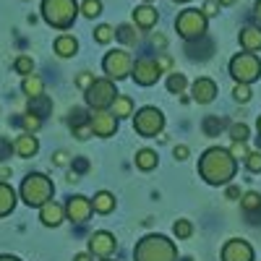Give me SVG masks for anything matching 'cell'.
<instances>
[{
  "label": "cell",
  "mask_w": 261,
  "mask_h": 261,
  "mask_svg": "<svg viewBox=\"0 0 261 261\" xmlns=\"http://www.w3.org/2000/svg\"><path fill=\"white\" fill-rule=\"evenodd\" d=\"M238 172V160L230 154V149L209 146L199 157V175L209 186H227Z\"/></svg>",
  "instance_id": "1"
},
{
  "label": "cell",
  "mask_w": 261,
  "mask_h": 261,
  "mask_svg": "<svg viewBox=\"0 0 261 261\" xmlns=\"http://www.w3.org/2000/svg\"><path fill=\"white\" fill-rule=\"evenodd\" d=\"M134 261H178V248L165 235H146L134 248Z\"/></svg>",
  "instance_id": "2"
},
{
  "label": "cell",
  "mask_w": 261,
  "mask_h": 261,
  "mask_svg": "<svg viewBox=\"0 0 261 261\" xmlns=\"http://www.w3.org/2000/svg\"><path fill=\"white\" fill-rule=\"evenodd\" d=\"M42 18L53 29H71L76 16L81 13V6L76 0H42Z\"/></svg>",
  "instance_id": "3"
},
{
  "label": "cell",
  "mask_w": 261,
  "mask_h": 261,
  "mask_svg": "<svg viewBox=\"0 0 261 261\" xmlns=\"http://www.w3.org/2000/svg\"><path fill=\"white\" fill-rule=\"evenodd\" d=\"M18 193H21V201H24L27 206H37L39 209L45 201L53 199L55 186H53V180L45 175V172H29V175L21 180Z\"/></svg>",
  "instance_id": "4"
},
{
  "label": "cell",
  "mask_w": 261,
  "mask_h": 261,
  "mask_svg": "<svg viewBox=\"0 0 261 261\" xmlns=\"http://www.w3.org/2000/svg\"><path fill=\"white\" fill-rule=\"evenodd\" d=\"M230 76L235 79V84H253L261 79V60L256 53H238L230 60Z\"/></svg>",
  "instance_id": "5"
},
{
  "label": "cell",
  "mask_w": 261,
  "mask_h": 261,
  "mask_svg": "<svg viewBox=\"0 0 261 261\" xmlns=\"http://www.w3.org/2000/svg\"><path fill=\"white\" fill-rule=\"evenodd\" d=\"M115 97L118 92H115L113 79H94L89 89H84V99L92 110H110Z\"/></svg>",
  "instance_id": "6"
},
{
  "label": "cell",
  "mask_w": 261,
  "mask_h": 261,
  "mask_svg": "<svg viewBox=\"0 0 261 261\" xmlns=\"http://www.w3.org/2000/svg\"><path fill=\"white\" fill-rule=\"evenodd\" d=\"M175 29L186 42L206 37V16H204V11H199V8L180 11V16L175 18Z\"/></svg>",
  "instance_id": "7"
},
{
  "label": "cell",
  "mask_w": 261,
  "mask_h": 261,
  "mask_svg": "<svg viewBox=\"0 0 261 261\" xmlns=\"http://www.w3.org/2000/svg\"><path fill=\"white\" fill-rule=\"evenodd\" d=\"M165 128V115L157 107H141V110L134 115V130L144 139H154L162 134Z\"/></svg>",
  "instance_id": "8"
},
{
  "label": "cell",
  "mask_w": 261,
  "mask_h": 261,
  "mask_svg": "<svg viewBox=\"0 0 261 261\" xmlns=\"http://www.w3.org/2000/svg\"><path fill=\"white\" fill-rule=\"evenodd\" d=\"M102 68H105L107 79L120 81V79L130 76V68H134V58H130V53L123 50V47L110 50V53L105 55V60H102Z\"/></svg>",
  "instance_id": "9"
},
{
  "label": "cell",
  "mask_w": 261,
  "mask_h": 261,
  "mask_svg": "<svg viewBox=\"0 0 261 261\" xmlns=\"http://www.w3.org/2000/svg\"><path fill=\"white\" fill-rule=\"evenodd\" d=\"M162 76V68H160V63L157 60H151V58H141L134 63V68H130V79H134L139 86H154Z\"/></svg>",
  "instance_id": "10"
},
{
  "label": "cell",
  "mask_w": 261,
  "mask_h": 261,
  "mask_svg": "<svg viewBox=\"0 0 261 261\" xmlns=\"http://www.w3.org/2000/svg\"><path fill=\"white\" fill-rule=\"evenodd\" d=\"M86 251H89L92 256H97V258H110L118 251V241H115L113 232L97 230V232L89 235V241H86Z\"/></svg>",
  "instance_id": "11"
},
{
  "label": "cell",
  "mask_w": 261,
  "mask_h": 261,
  "mask_svg": "<svg viewBox=\"0 0 261 261\" xmlns=\"http://www.w3.org/2000/svg\"><path fill=\"white\" fill-rule=\"evenodd\" d=\"M89 125L94 130V136L110 139V136H115V130H118V118L113 115V110L110 113H107V110H94L89 115Z\"/></svg>",
  "instance_id": "12"
},
{
  "label": "cell",
  "mask_w": 261,
  "mask_h": 261,
  "mask_svg": "<svg viewBox=\"0 0 261 261\" xmlns=\"http://www.w3.org/2000/svg\"><path fill=\"white\" fill-rule=\"evenodd\" d=\"M92 212H94L92 199H86V196H71V199L65 201V220H71V222L84 225L92 217Z\"/></svg>",
  "instance_id": "13"
},
{
  "label": "cell",
  "mask_w": 261,
  "mask_h": 261,
  "mask_svg": "<svg viewBox=\"0 0 261 261\" xmlns=\"http://www.w3.org/2000/svg\"><path fill=\"white\" fill-rule=\"evenodd\" d=\"M222 261H253V248L243 238H230L222 246Z\"/></svg>",
  "instance_id": "14"
},
{
  "label": "cell",
  "mask_w": 261,
  "mask_h": 261,
  "mask_svg": "<svg viewBox=\"0 0 261 261\" xmlns=\"http://www.w3.org/2000/svg\"><path fill=\"white\" fill-rule=\"evenodd\" d=\"M65 220V206L58 204V201H45L39 206V222L45 225V227H58L60 222Z\"/></svg>",
  "instance_id": "15"
},
{
  "label": "cell",
  "mask_w": 261,
  "mask_h": 261,
  "mask_svg": "<svg viewBox=\"0 0 261 261\" xmlns=\"http://www.w3.org/2000/svg\"><path fill=\"white\" fill-rule=\"evenodd\" d=\"M191 94H193V102L209 105V102H214V97H217V84H214L212 79L201 76V79H196V81H193Z\"/></svg>",
  "instance_id": "16"
},
{
  "label": "cell",
  "mask_w": 261,
  "mask_h": 261,
  "mask_svg": "<svg viewBox=\"0 0 261 261\" xmlns=\"http://www.w3.org/2000/svg\"><path fill=\"white\" fill-rule=\"evenodd\" d=\"M13 151L21 157V160H29V157H34L37 151H39V141H37V136L34 134H21L16 141H13Z\"/></svg>",
  "instance_id": "17"
},
{
  "label": "cell",
  "mask_w": 261,
  "mask_h": 261,
  "mask_svg": "<svg viewBox=\"0 0 261 261\" xmlns=\"http://www.w3.org/2000/svg\"><path fill=\"white\" fill-rule=\"evenodd\" d=\"M157 8H151L149 3H144V6H136L134 8V24L139 27V29H151L157 24Z\"/></svg>",
  "instance_id": "18"
},
{
  "label": "cell",
  "mask_w": 261,
  "mask_h": 261,
  "mask_svg": "<svg viewBox=\"0 0 261 261\" xmlns=\"http://www.w3.org/2000/svg\"><path fill=\"white\" fill-rule=\"evenodd\" d=\"M241 47L248 53L261 50V27H243L241 29Z\"/></svg>",
  "instance_id": "19"
},
{
  "label": "cell",
  "mask_w": 261,
  "mask_h": 261,
  "mask_svg": "<svg viewBox=\"0 0 261 261\" xmlns=\"http://www.w3.org/2000/svg\"><path fill=\"white\" fill-rule=\"evenodd\" d=\"M16 191L6 183V180H0V217H8L13 209H16Z\"/></svg>",
  "instance_id": "20"
},
{
  "label": "cell",
  "mask_w": 261,
  "mask_h": 261,
  "mask_svg": "<svg viewBox=\"0 0 261 261\" xmlns=\"http://www.w3.org/2000/svg\"><path fill=\"white\" fill-rule=\"evenodd\" d=\"M55 53H58L60 58H73V55L79 53L76 37H73V34H60V37L55 39Z\"/></svg>",
  "instance_id": "21"
},
{
  "label": "cell",
  "mask_w": 261,
  "mask_h": 261,
  "mask_svg": "<svg viewBox=\"0 0 261 261\" xmlns=\"http://www.w3.org/2000/svg\"><path fill=\"white\" fill-rule=\"evenodd\" d=\"M92 209H94L97 214H110V212L115 209V196H113L110 191H99V193H94Z\"/></svg>",
  "instance_id": "22"
},
{
  "label": "cell",
  "mask_w": 261,
  "mask_h": 261,
  "mask_svg": "<svg viewBox=\"0 0 261 261\" xmlns=\"http://www.w3.org/2000/svg\"><path fill=\"white\" fill-rule=\"evenodd\" d=\"M21 92H24L29 99H34L39 94H45V81H42L39 76H34V73H29V76H24V81H21Z\"/></svg>",
  "instance_id": "23"
},
{
  "label": "cell",
  "mask_w": 261,
  "mask_h": 261,
  "mask_svg": "<svg viewBox=\"0 0 261 261\" xmlns=\"http://www.w3.org/2000/svg\"><path fill=\"white\" fill-rule=\"evenodd\" d=\"M134 162H136L139 170L149 172V170H154V167H157L160 157H157V151H154V149H139V151H136V157H134Z\"/></svg>",
  "instance_id": "24"
},
{
  "label": "cell",
  "mask_w": 261,
  "mask_h": 261,
  "mask_svg": "<svg viewBox=\"0 0 261 261\" xmlns=\"http://www.w3.org/2000/svg\"><path fill=\"white\" fill-rule=\"evenodd\" d=\"M113 115L120 120V118H128V115H134V99H130L128 94H118L115 102H113Z\"/></svg>",
  "instance_id": "25"
},
{
  "label": "cell",
  "mask_w": 261,
  "mask_h": 261,
  "mask_svg": "<svg viewBox=\"0 0 261 261\" xmlns=\"http://www.w3.org/2000/svg\"><path fill=\"white\" fill-rule=\"evenodd\" d=\"M29 113H34V115H39V118H47V115L53 113V99H50L47 94H39V97L29 99Z\"/></svg>",
  "instance_id": "26"
},
{
  "label": "cell",
  "mask_w": 261,
  "mask_h": 261,
  "mask_svg": "<svg viewBox=\"0 0 261 261\" xmlns=\"http://www.w3.org/2000/svg\"><path fill=\"white\" fill-rule=\"evenodd\" d=\"M241 209H243L248 217H253L256 212H261V193H256V191L243 193V196H241Z\"/></svg>",
  "instance_id": "27"
},
{
  "label": "cell",
  "mask_w": 261,
  "mask_h": 261,
  "mask_svg": "<svg viewBox=\"0 0 261 261\" xmlns=\"http://www.w3.org/2000/svg\"><path fill=\"white\" fill-rule=\"evenodd\" d=\"M225 128V120L220 115H206L201 120V130H204V136H220V130Z\"/></svg>",
  "instance_id": "28"
},
{
  "label": "cell",
  "mask_w": 261,
  "mask_h": 261,
  "mask_svg": "<svg viewBox=\"0 0 261 261\" xmlns=\"http://www.w3.org/2000/svg\"><path fill=\"white\" fill-rule=\"evenodd\" d=\"M186 86H188V81H186L183 73H170L167 76V92L170 94H183Z\"/></svg>",
  "instance_id": "29"
},
{
  "label": "cell",
  "mask_w": 261,
  "mask_h": 261,
  "mask_svg": "<svg viewBox=\"0 0 261 261\" xmlns=\"http://www.w3.org/2000/svg\"><path fill=\"white\" fill-rule=\"evenodd\" d=\"M115 37L123 42V45H136V42H139V32H136L134 27H130V24H123V27H118Z\"/></svg>",
  "instance_id": "30"
},
{
  "label": "cell",
  "mask_w": 261,
  "mask_h": 261,
  "mask_svg": "<svg viewBox=\"0 0 261 261\" xmlns=\"http://www.w3.org/2000/svg\"><path fill=\"white\" fill-rule=\"evenodd\" d=\"M115 39V29L107 27V24H99L94 29V42H99V45H110V42Z\"/></svg>",
  "instance_id": "31"
},
{
  "label": "cell",
  "mask_w": 261,
  "mask_h": 261,
  "mask_svg": "<svg viewBox=\"0 0 261 261\" xmlns=\"http://www.w3.org/2000/svg\"><path fill=\"white\" fill-rule=\"evenodd\" d=\"M13 68H16V73H21V76H29V73H34V60H32L29 55H18L16 63H13Z\"/></svg>",
  "instance_id": "32"
},
{
  "label": "cell",
  "mask_w": 261,
  "mask_h": 261,
  "mask_svg": "<svg viewBox=\"0 0 261 261\" xmlns=\"http://www.w3.org/2000/svg\"><path fill=\"white\" fill-rule=\"evenodd\" d=\"M21 128H24L27 134H37V130L42 128V118L34 115V113H27L24 118H21Z\"/></svg>",
  "instance_id": "33"
},
{
  "label": "cell",
  "mask_w": 261,
  "mask_h": 261,
  "mask_svg": "<svg viewBox=\"0 0 261 261\" xmlns=\"http://www.w3.org/2000/svg\"><path fill=\"white\" fill-rule=\"evenodd\" d=\"M81 13L86 18H97L102 13V0H84V3H81Z\"/></svg>",
  "instance_id": "34"
},
{
  "label": "cell",
  "mask_w": 261,
  "mask_h": 261,
  "mask_svg": "<svg viewBox=\"0 0 261 261\" xmlns=\"http://www.w3.org/2000/svg\"><path fill=\"white\" fill-rule=\"evenodd\" d=\"M172 232H175L178 241H186V238L193 235V225H191L188 220H178L175 225H172Z\"/></svg>",
  "instance_id": "35"
},
{
  "label": "cell",
  "mask_w": 261,
  "mask_h": 261,
  "mask_svg": "<svg viewBox=\"0 0 261 261\" xmlns=\"http://www.w3.org/2000/svg\"><path fill=\"white\" fill-rule=\"evenodd\" d=\"M248 134H251V128L246 123H232L230 125V139L232 141H248Z\"/></svg>",
  "instance_id": "36"
},
{
  "label": "cell",
  "mask_w": 261,
  "mask_h": 261,
  "mask_svg": "<svg viewBox=\"0 0 261 261\" xmlns=\"http://www.w3.org/2000/svg\"><path fill=\"white\" fill-rule=\"evenodd\" d=\"M230 154H232L235 160H243V162H246V157L251 154V149H248V144H246V141H232Z\"/></svg>",
  "instance_id": "37"
},
{
  "label": "cell",
  "mask_w": 261,
  "mask_h": 261,
  "mask_svg": "<svg viewBox=\"0 0 261 261\" xmlns=\"http://www.w3.org/2000/svg\"><path fill=\"white\" fill-rule=\"evenodd\" d=\"M232 97H235L238 102H248V99H251V84H235Z\"/></svg>",
  "instance_id": "38"
},
{
  "label": "cell",
  "mask_w": 261,
  "mask_h": 261,
  "mask_svg": "<svg viewBox=\"0 0 261 261\" xmlns=\"http://www.w3.org/2000/svg\"><path fill=\"white\" fill-rule=\"evenodd\" d=\"M246 170L248 172H261V151H251L246 157Z\"/></svg>",
  "instance_id": "39"
},
{
  "label": "cell",
  "mask_w": 261,
  "mask_h": 261,
  "mask_svg": "<svg viewBox=\"0 0 261 261\" xmlns=\"http://www.w3.org/2000/svg\"><path fill=\"white\" fill-rule=\"evenodd\" d=\"M73 136H76L79 141H86L89 136H94V130H92L89 123H81V125H73Z\"/></svg>",
  "instance_id": "40"
},
{
  "label": "cell",
  "mask_w": 261,
  "mask_h": 261,
  "mask_svg": "<svg viewBox=\"0 0 261 261\" xmlns=\"http://www.w3.org/2000/svg\"><path fill=\"white\" fill-rule=\"evenodd\" d=\"M92 81H94V73H89V71H84V73L76 76V86H79V89H89Z\"/></svg>",
  "instance_id": "41"
},
{
  "label": "cell",
  "mask_w": 261,
  "mask_h": 261,
  "mask_svg": "<svg viewBox=\"0 0 261 261\" xmlns=\"http://www.w3.org/2000/svg\"><path fill=\"white\" fill-rule=\"evenodd\" d=\"M86 170H89V162H86L84 157H76L73 160V175H84Z\"/></svg>",
  "instance_id": "42"
},
{
  "label": "cell",
  "mask_w": 261,
  "mask_h": 261,
  "mask_svg": "<svg viewBox=\"0 0 261 261\" xmlns=\"http://www.w3.org/2000/svg\"><path fill=\"white\" fill-rule=\"evenodd\" d=\"M53 165L55 167H65V165H68V151H55V154H53Z\"/></svg>",
  "instance_id": "43"
},
{
  "label": "cell",
  "mask_w": 261,
  "mask_h": 261,
  "mask_svg": "<svg viewBox=\"0 0 261 261\" xmlns=\"http://www.w3.org/2000/svg\"><path fill=\"white\" fill-rule=\"evenodd\" d=\"M11 151H13V144H11V141H6V139H0V160L11 157Z\"/></svg>",
  "instance_id": "44"
},
{
  "label": "cell",
  "mask_w": 261,
  "mask_h": 261,
  "mask_svg": "<svg viewBox=\"0 0 261 261\" xmlns=\"http://www.w3.org/2000/svg\"><path fill=\"white\" fill-rule=\"evenodd\" d=\"M217 11H220V3L217 0H209V3L204 6V16L209 18V16H217Z\"/></svg>",
  "instance_id": "45"
},
{
  "label": "cell",
  "mask_w": 261,
  "mask_h": 261,
  "mask_svg": "<svg viewBox=\"0 0 261 261\" xmlns=\"http://www.w3.org/2000/svg\"><path fill=\"white\" fill-rule=\"evenodd\" d=\"M172 154H175V160H180V162H183V160L188 157V146H183V144H180V146H175V149H172Z\"/></svg>",
  "instance_id": "46"
},
{
  "label": "cell",
  "mask_w": 261,
  "mask_h": 261,
  "mask_svg": "<svg viewBox=\"0 0 261 261\" xmlns=\"http://www.w3.org/2000/svg\"><path fill=\"white\" fill-rule=\"evenodd\" d=\"M227 199H232V201H235V199H241V188L227 183Z\"/></svg>",
  "instance_id": "47"
},
{
  "label": "cell",
  "mask_w": 261,
  "mask_h": 261,
  "mask_svg": "<svg viewBox=\"0 0 261 261\" xmlns=\"http://www.w3.org/2000/svg\"><path fill=\"white\" fill-rule=\"evenodd\" d=\"M73 261H94V256H92L89 251H84V253H76V256H73Z\"/></svg>",
  "instance_id": "48"
},
{
  "label": "cell",
  "mask_w": 261,
  "mask_h": 261,
  "mask_svg": "<svg viewBox=\"0 0 261 261\" xmlns=\"http://www.w3.org/2000/svg\"><path fill=\"white\" fill-rule=\"evenodd\" d=\"M157 63H160V68H162V71H167V68H170V65H172V60H170L167 55H162V58H160Z\"/></svg>",
  "instance_id": "49"
},
{
  "label": "cell",
  "mask_w": 261,
  "mask_h": 261,
  "mask_svg": "<svg viewBox=\"0 0 261 261\" xmlns=\"http://www.w3.org/2000/svg\"><path fill=\"white\" fill-rule=\"evenodd\" d=\"M154 45H157V47H165V45H167V39H165L162 34H154Z\"/></svg>",
  "instance_id": "50"
},
{
  "label": "cell",
  "mask_w": 261,
  "mask_h": 261,
  "mask_svg": "<svg viewBox=\"0 0 261 261\" xmlns=\"http://www.w3.org/2000/svg\"><path fill=\"white\" fill-rule=\"evenodd\" d=\"M11 178V167H0V180H6Z\"/></svg>",
  "instance_id": "51"
},
{
  "label": "cell",
  "mask_w": 261,
  "mask_h": 261,
  "mask_svg": "<svg viewBox=\"0 0 261 261\" xmlns=\"http://www.w3.org/2000/svg\"><path fill=\"white\" fill-rule=\"evenodd\" d=\"M0 261H21L18 256H11V253H3V256H0Z\"/></svg>",
  "instance_id": "52"
},
{
  "label": "cell",
  "mask_w": 261,
  "mask_h": 261,
  "mask_svg": "<svg viewBox=\"0 0 261 261\" xmlns=\"http://www.w3.org/2000/svg\"><path fill=\"white\" fill-rule=\"evenodd\" d=\"M253 13H256V18L261 21V0H256V8H253Z\"/></svg>",
  "instance_id": "53"
},
{
  "label": "cell",
  "mask_w": 261,
  "mask_h": 261,
  "mask_svg": "<svg viewBox=\"0 0 261 261\" xmlns=\"http://www.w3.org/2000/svg\"><path fill=\"white\" fill-rule=\"evenodd\" d=\"M217 3H220V6H232L235 0H217Z\"/></svg>",
  "instance_id": "54"
},
{
  "label": "cell",
  "mask_w": 261,
  "mask_h": 261,
  "mask_svg": "<svg viewBox=\"0 0 261 261\" xmlns=\"http://www.w3.org/2000/svg\"><path fill=\"white\" fill-rule=\"evenodd\" d=\"M256 128H258V136H261V115H258V120H256Z\"/></svg>",
  "instance_id": "55"
},
{
  "label": "cell",
  "mask_w": 261,
  "mask_h": 261,
  "mask_svg": "<svg viewBox=\"0 0 261 261\" xmlns=\"http://www.w3.org/2000/svg\"><path fill=\"white\" fill-rule=\"evenodd\" d=\"M172 3H188V0H172Z\"/></svg>",
  "instance_id": "56"
},
{
  "label": "cell",
  "mask_w": 261,
  "mask_h": 261,
  "mask_svg": "<svg viewBox=\"0 0 261 261\" xmlns=\"http://www.w3.org/2000/svg\"><path fill=\"white\" fill-rule=\"evenodd\" d=\"M183 261H191V258H183Z\"/></svg>",
  "instance_id": "57"
},
{
  "label": "cell",
  "mask_w": 261,
  "mask_h": 261,
  "mask_svg": "<svg viewBox=\"0 0 261 261\" xmlns=\"http://www.w3.org/2000/svg\"><path fill=\"white\" fill-rule=\"evenodd\" d=\"M146 3H151V0H146Z\"/></svg>",
  "instance_id": "58"
},
{
  "label": "cell",
  "mask_w": 261,
  "mask_h": 261,
  "mask_svg": "<svg viewBox=\"0 0 261 261\" xmlns=\"http://www.w3.org/2000/svg\"><path fill=\"white\" fill-rule=\"evenodd\" d=\"M105 261H110V258H105Z\"/></svg>",
  "instance_id": "59"
}]
</instances>
